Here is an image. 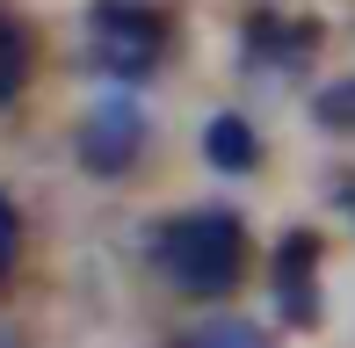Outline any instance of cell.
<instances>
[{
	"mask_svg": "<svg viewBox=\"0 0 355 348\" xmlns=\"http://www.w3.org/2000/svg\"><path fill=\"white\" fill-rule=\"evenodd\" d=\"M153 254H159V268H167V283L182 297H225L247 276V225H239V211L203 203V211H182V218L159 225Z\"/></svg>",
	"mask_w": 355,
	"mask_h": 348,
	"instance_id": "1",
	"label": "cell"
},
{
	"mask_svg": "<svg viewBox=\"0 0 355 348\" xmlns=\"http://www.w3.org/2000/svg\"><path fill=\"white\" fill-rule=\"evenodd\" d=\"M87 58L109 80H153L167 58V22L145 0H87Z\"/></svg>",
	"mask_w": 355,
	"mask_h": 348,
	"instance_id": "2",
	"label": "cell"
},
{
	"mask_svg": "<svg viewBox=\"0 0 355 348\" xmlns=\"http://www.w3.org/2000/svg\"><path fill=\"white\" fill-rule=\"evenodd\" d=\"M73 153L87 174H102V182H123L138 160H145V109L131 94H102V102L80 116L73 131Z\"/></svg>",
	"mask_w": 355,
	"mask_h": 348,
	"instance_id": "3",
	"label": "cell"
},
{
	"mask_svg": "<svg viewBox=\"0 0 355 348\" xmlns=\"http://www.w3.org/2000/svg\"><path fill=\"white\" fill-rule=\"evenodd\" d=\"M276 312L283 327H312L319 320V232H283L276 247Z\"/></svg>",
	"mask_w": 355,
	"mask_h": 348,
	"instance_id": "4",
	"label": "cell"
},
{
	"mask_svg": "<svg viewBox=\"0 0 355 348\" xmlns=\"http://www.w3.org/2000/svg\"><path fill=\"white\" fill-rule=\"evenodd\" d=\"M312 22H283V15H254L247 22V58L261 73H297L304 58H312Z\"/></svg>",
	"mask_w": 355,
	"mask_h": 348,
	"instance_id": "5",
	"label": "cell"
},
{
	"mask_svg": "<svg viewBox=\"0 0 355 348\" xmlns=\"http://www.w3.org/2000/svg\"><path fill=\"white\" fill-rule=\"evenodd\" d=\"M203 160H211L218 174H254L261 138H254V123L239 116V109H218V116L203 123Z\"/></svg>",
	"mask_w": 355,
	"mask_h": 348,
	"instance_id": "6",
	"label": "cell"
},
{
	"mask_svg": "<svg viewBox=\"0 0 355 348\" xmlns=\"http://www.w3.org/2000/svg\"><path fill=\"white\" fill-rule=\"evenodd\" d=\"M182 348H268V334L254 320H232V312H225V320H203Z\"/></svg>",
	"mask_w": 355,
	"mask_h": 348,
	"instance_id": "7",
	"label": "cell"
},
{
	"mask_svg": "<svg viewBox=\"0 0 355 348\" xmlns=\"http://www.w3.org/2000/svg\"><path fill=\"white\" fill-rule=\"evenodd\" d=\"M22 58H29V37H22V22L8 15V0H0V102L22 87Z\"/></svg>",
	"mask_w": 355,
	"mask_h": 348,
	"instance_id": "8",
	"label": "cell"
},
{
	"mask_svg": "<svg viewBox=\"0 0 355 348\" xmlns=\"http://www.w3.org/2000/svg\"><path fill=\"white\" fill-rule=\"evenodd\" d=\"M312 116L327 123V131H355V73H348V80H334V87H319V94H312Z\"/></svg>",
	"mask_w": 355,
	"mask_h": 348,
	"instance_id": "9",
	"label": "cell"
},
{
	"mask_svg": "<svg viewBox=\"0 0 355 348\" xmlns=\"http://www.w3.org/2000/svg\"><path fill=\"white\" fill-rule=\"evenodd\" d=\"M15 247H22V218H15V203L0 196V276L15 268Z\"/></svg>",
	"mask_w": 355,
	"mask_h": 348,
	"instance_id": "10",
	"label": "cell"
}]
</instances>
